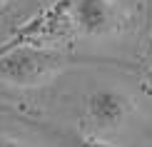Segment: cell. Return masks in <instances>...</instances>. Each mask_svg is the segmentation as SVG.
<instances>
[{"instance_id": "obj_3", "label": "cell", "mask_w": 152, "mask_h": 147, "mask_svg": "<svg viewBox=\"0 0 152 147\" xmlns=\"http://www.w3.org/2000/svg\"><path fill=\"white\" fill-rule=\"evenodd\" d=\"M72 20L82 35L105 37L125 28V10L117 0H75Z\"/></svg>"}, {"instance_id": "obj_4", "label": "cell", "mask_w": 152, "mask_h": 147, "mask_svg": "<svg viewBox=\"0 0 152 147\" xmlns=\"http://www.w3.org/2000/svg\"><path fill=\"white\" fill-rule=\"evenodd\" d=\"M65 147H112L100 137H90V135H70L65 137Z\"/></svg>"}, {"instance_id": "obj_1", "label": "cell", "mask_w": 152, "mask_h": 147, "mask_svg": "<svg viewBox=\"0 0 152 147\" xmlns=\"http://www.w3.org/2000/svg\"><path fill=\"white\" fill-rule=\"evenodd\" d=\"M75 57L42 48H8L0 50V80L15 87H40L67 70Z\"/></svg>"}, {"instance_id": "obj_2", "label": "cell", "mask_w": 152, "mask_h": 147, "mask_svg": "<svg viewBox=\"0 0 152 147\" xmlns=\"http://www.w3.org/2000/svg\"><path fill=\"white\" fill-rule=\"evenodd\" d=\"M132 110H135L132 97L115 87H97L85 100L87 120L97 132H117L120 127L127 125Z\"/></svg>"}, {"instance_id": "obj_5", "label": "cell", "mask_w": 152, "mask_h": 147, "mask_svg": "<svg viewBox=\"0 0 152 147\" xmlns=\"http://www.w3.org/2000/svg\"><path fill=\"white\" fill-rule=\"evenodd\" d=\"M0 147H15L12 142H8V140H0Z\"/></svg>"}]
</instances>
